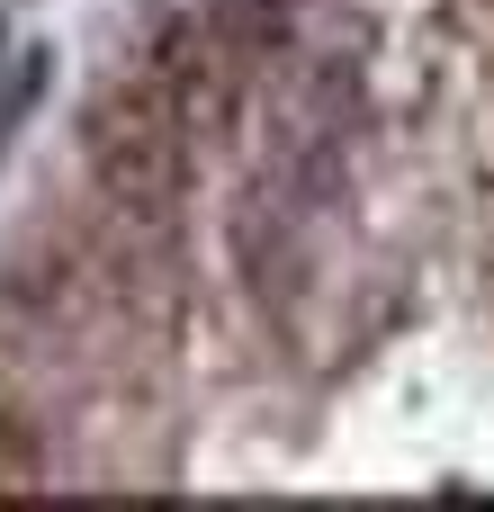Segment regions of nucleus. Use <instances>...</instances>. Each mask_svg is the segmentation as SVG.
<instances>
[{
  "mask_svg": "<svg viewBox=\"0 0 494 512\" xmlns=\"http://www.w3.org/2000/svg\"><path fill=\"white\" fill-rule=\"evenodd\" d=\"M81 144H90V180L108 189V207L144 234H162L180 216V189H189V117L171 108V90L153 81V63H126L108 72V90L90 99L81 117Z\"/></svg>",
  "mask_w": 494,
  "mask_h": 512,
  "instance_id": "obj_1",
  "label": "nucleus"
},
{
  "mask_svg": "<svg viewBox=\"0 0 494 512\" xmlns=\"http://www.w3.org/2000/svg\"><path fill=\"white\" fill-rule=\"evenodd\" d=\"M144 63H153V81L171 90V108L189 117L198 144H216L234 126V108H243V81H234L243 45H225L207 18H153L144 27Z\"/></svg>",
  "mask_w": 494,
  "mask_h": 512,
  "instance_id": "obj_2",
  "label": "nucleus"
},
{
  "mask_svg": "<svg viewBox=\"0 0 494 512\" xmlns=\"http://www.w3.org/2000/svg\"><path fill=\"white\" fill-rule=\"evenodd\" d=\"M207 27L225 45H243V54H270V45H288L297 0H207Z\"/></svg>",
  "mask_w": 494,
  "mask_h": 512,
  "instance_id": "obj_3",
  "label": "nucleus"
},
{
  "mask_svg": "<svg viewBox=\"0 0 494 512\" xmlns=\"http://www.w3.org/2000/svg\"><path fill=\"white\" fill-rule=\"evenodd\" d=\"M45 72H54V54L45 45H27L9 72H0V135H18V117L36 108V90H45Z\"/></svg>",
  "mask_w": 494,
  "mask_h": 512,
  "instance_id": "obj_4",
  "label": "nucleus"
}]
</instances>
